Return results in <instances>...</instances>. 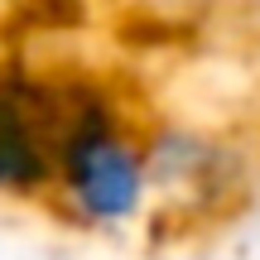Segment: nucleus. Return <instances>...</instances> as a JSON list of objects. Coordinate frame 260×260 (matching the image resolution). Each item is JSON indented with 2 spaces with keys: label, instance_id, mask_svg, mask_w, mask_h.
Masks as SVG:
<instances>
[{
  "label": "nucleus",
  "instance_id": "nucleus-3",
  "mask_svg": "<svg viewBox=\"0 0 260 260\" xmlns=\"http://www.w3.org/2000/svg\"><path fill=\"white\" fill-rule=\"evenodd\" d=\"M145 154H149L154 193L188 207L226 203L241 178V164L232 149L193 125H159L154 135H145Z\"/></svg>",
  "mask_w": 260,
  "mask_h": 260
},
{
  "label": "nucleus",
  "instance_id": "nucleus-1",
  "mask_svg": "<svg viewBox=\"0 0 260 260\" xmlns=\"http://www.w3.org/2000/svg\"><path fill=\"white\" fill-rule=\"evenodd\" d=\"M53 198L87 232H125L154 198L145 140L130 135L116 96L82 77H63Z\"/></svg>",
  "mask_w": 260,
  "mask_h": 260
},
{
  "label": "nucleus",
  "instance_id": "nucleus-2",
  "mask_svg": "<svg viewBox=\"0 0 260 260\" xmlns=\"http://www.w3.org/2000/svg\"><path fill=\"white\" fill-rule=\"evenodd\" d=\"M63 77L24 63L0 68V198H48L58 174Z\"/></svg>",
  "mask_w": 260,
  "mask_h": 260
}]
</instances>
